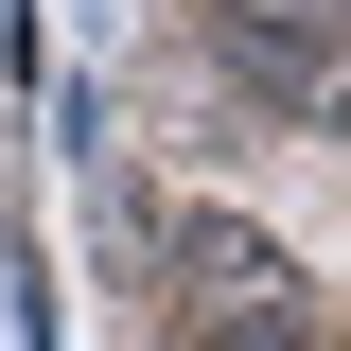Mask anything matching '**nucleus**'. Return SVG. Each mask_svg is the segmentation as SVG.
Listing matches in <instances>:
<instances>
[{
    "label": "nucleus",
    "instance_id": "7ed1b4c3",
    "mask_svg": "<svg viewBox=\"0 0 351 351\" xmlns=\"http://www.w3.org/2000/svg\"><path fill=\"white\" fill-rule=\"evenodd\" d=\"M211 18H228V36H334L351 0H211Z\"/></svg>",
    "mask_w": 351,
    "mask_h": 351
},
{
    "label": "nucleus",
    "instance_id": "20e7f679",
    "mask_svg": "<svg viewBox=\"0 0 351 351\" xmlns=\"http://www.w3.org/2000/svg\"><path fill=\"white\" fill-rule=\"evenodd\" d=\"M263 351H316V334H263Z\"/></svg>",
    "mask_w": 351,
    "mask_h": 351
},
{
    "label": "nucleus",
    "instance_id": "f257e3e1",
    "mask_svg": "<svg viewBox=\"0 0 351 351\" xmlns=\"http://www.w3.org/2000/svg\"><path fill=\"white\" fill-rule=\"evenodd\" d=\"M176 299H193V334L263 351V334H299V263L263 246L246 211H193V228H176Z\"/></svg>",
    "mask_w": 351,
    "mask_h": 351
},
{
    "label": "nucleus",
    "instance_id": "f03ea898",
    "mask_svg": "<svg viewBox=\"0 0 351 351\" xmlns=\"http://www.w3.org/2000/svg\"><path fill=\"white\" fill-rule=\"evenodd\" d=\"M246 53H263V88H281L299 123H334V141H351V36H246Z\"/></svg>",
    "mask_w": 351,
    "mask_h": 351
}]
</instances>
